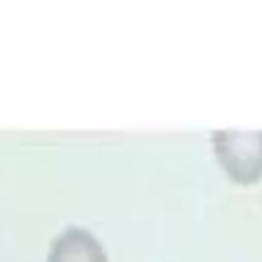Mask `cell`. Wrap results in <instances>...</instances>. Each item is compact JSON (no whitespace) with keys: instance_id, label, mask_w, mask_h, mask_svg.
<instances>
[{"instance_id":"6da1fadb","label":"cell","mask_w":262,"mask_h":262,"mask_svg":"<svg viewBox=\"0 0 262 262\" xmlns=\"http://www.w3.org/2000/svg\"><path fill=\"white\" fill-rule=\"evenodd\" d=\"M211 145L231 182L248 186L262 178V129H215Z\"/></svg>"},{"instance_id":"7a4b0ae2","label":"cell","mask_w":262,"mask_h":262,"mask_svg":"<svg viewBox=\"0 0 262 262\" xmlns=\"http://www.w3.org/2000/svg\"><path fill=\"white\" fill-rule=\"evenodd\" d=\"M47 262H108V256L90 229L70 225L51 239Z\"/></svg>"}]
</instances>
